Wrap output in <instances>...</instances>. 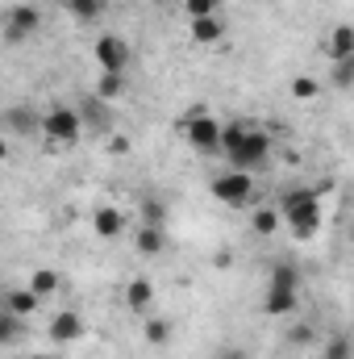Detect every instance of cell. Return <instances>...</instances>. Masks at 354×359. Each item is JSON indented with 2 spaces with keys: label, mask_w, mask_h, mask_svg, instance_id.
<instances>
[{
  "label": "cell",
  "mask_w": 354,
  "mask_h": 359,
  "mask_svg": "<svg viewBox=\"0 0 354 359\" xmlns=\"http://www.w3.org/2000/svg\"><path fill=\"white\" fill-rule=\"evenodd\" d=\"M17 334H21V318L17 313H0V347H13L17 343Z\"/></svg>",
  "instance_id": "cb8c5ba5"
},
{
  "label": "cell",
  "mask_w": 354,
  "mask_h": 359,
  "mask_svg": "<svg viewBox=\"0 0 354 359\" xmlns=\"http://www.w3.org/2000/svg\"><path fill=\"white\" fill-rule=\"evenodd\" d=\"M121 92H125L121 72H100V84H96V96H100V100H113V96H121Z\"/></svg>",
  "instance_id": "7402d4cb"
},
{
  "label": "cell",
  "mask_w": 354,
  "mask_h": 359,
  "mask_svg": "<svg viewBox=\"0 0 354 359\" xmlns=\"http://www.w3.org/2000/svg\"><path fill=\"white\" fill-rule=\"evenodd\" d=\"M267 288H300V271L296 264H275L267 276Z\"/></svg>",
  "instance_id": "e0dca14e"
},
{
  "label": "cell",
  "mask_w": 354,
  "mask_h": 359,
  "mask_svg": "<svg viewBox=\"0 0 354 359\" xmlns=\"http://www.w3.org/2000/svg\"><path fill=\"white\" fill-rule=\"evenodd\" d=\"M92 226H96L100 238H121V230H125V213H121L117 205H104V209H96Z\"/></svg>",
  "instance_id": "7c38bea8"
},
{
  "label": "cell",
  "mask_w": 354,
  "mask_h": 359,
  "mask_svg": "<svg viewBox=\"0 0 354 359\" xmlns=\"http://www.w3.org/2000/svg\"><path fill=\"white\" fill-rule=\"evenodd\" d=\"M271 147H275V138H271L267 130H246L242 142L225 151V155H229V168H234V172H255L259 163H267Z\"/></svg>",
  "instance_id": "277c9868"
},
{
  "label": "cell",
  "mask_w": 354,
  "mask_h": 359,
  "mask_svg": "<svg viewBox=\"0 0 354 359\" xmlns=\"http://www.w3.org/2000/svg\"><path fill=\"white\" fill-rule=\"evenodd\" d=\"M134 247H138L142 255H159V251L167 247V226H146V222H142V226L134 230Z\"/></svg>",
  "instance_id": "4fadbf2b"
},
{
  "label": "cell",
  "mask_w": 354,
  "mask_h": 359,
  "mask_svg": "<svg viewBox=\"0 0 354 359\" xmlns=\"http://www.w3.org/2000/svg\"><path fill=\"white\" fill-rule=\"evenodd\" d=\"M213 196L221 201V205H229V209H242V205H250V196H255V180L250 172H221V176H213Z\"/></svg>",
  "instance_id": "5b68a950"
},
{
  "label": "cell",
  "mask_w": 354,
  "mask_h": 359,
  "mask_svg": "<svg viewBox=\"0 0 354 359\" xmlns=\"http://www.w3.org/2000/svg\"><path fill=\"white\" fill-rule=\"evenodd\" d=\"M192 38H196L200 46H213V42L225 38V21H221V17H200V21H192Z\"/></svg>",
  "instance_id": "9a60e30c"
},
{
  "label": "cell",
  "mask_w": 354,
  "mask_h": 359,
  "mask_svg": "<svg viewBox=\"0 0 354 359\" xmlns=\"http://www.w3.org/2000/svg\"><path fill=\"white\" fill-rule=\"evenodd\" d=\"M92 59H96L100 72H125V67H129V46H125V38H117V34H100L96 46H92Z\"/></svg>",
  "instance_id": "8992f818"
},
{
  "label": "cell",
  "mask_w": 354,
  "mask_h": 359,
  "mask_svg": "<svg viewBox=\"0 0 354 359\" xmlns=\"http://www.w3.org/2000/svg\"><path fill=\"white\" fill-rule=\"evenodd\" d=\"M321 192H330V184H321V188H288L279 196V213H283L288 230L300 243L317 238V230H321Z\"/></svg>",
  "instance_id": "6da1fadb"
},
{
  "label": "cell",
  "mask_w": 354,
  "mask_h": 359,
  "mask_svg": "<svg viewBox=\"0 0 354 359\" xmlns=\"http://www.w3.org/2000/svg\"><path fill=\"white\" fill-rule=\"evenodd\" d=\"M267 4H275V0H267Z\"/></svg>",
  "instance_id": "836d02e7"
},
{
  "label": "cell",
  "mask_w": 354,
  "mask_h": 359,
  "mask_svg": "<svg viewBox=\"0 0 354 359\" xmlns=\"http://www.w3.org/2000/svg\"><path fill=\"white\" fill-rule=\"evenodd\" d=\"M8 126H13V130H21V134H34V130H42V126L29 117V109H8Z\"/></svg>",
  "instance_id": "d4e9b609"
},
{
  "label": "cell",
  "mask_w": 354,
  "mask_h": 359,
  "mask_svg": "<svg viewBox=\"0 0 354 359\" xmlns=\"http://www.w3.org/2000/svg\"><path fill=\"white\" fill-rule=\"evenodd\" d=\"M217 359H246V351H238V347H234V351H221Z\"/></svg>",
  "instance_id": "1f68e13d"
},
{
  "label": "cell",
  "mask_w": 354,
  "mask_h": 359,
  "mask_svg": "<svg viewBox=\"0 0 354 359\" xmlns=\"http://www.w3.org/2000/svg\"><path fill=\"white\" fill-rule=\"evenodd\" d=\"M59 284H63V280H59V271H50V268H34V276H29V288H34L42 301H46V297H55V292H59Z\"/></svg>",
  "instance_id": "2e32d148"
},
{
  "label": "cell",
  "mask_w": 354,
  "mask_h": 359,
  "mask_svg": "<svg viewBox=\"0 0 354 359\" xmlns=\"http://www.w3.org/2000/svg\"><path fill=\"white\" fill-rule=\"evenodd\" d=\"M325 55H330V63H338V59H354V25H334V29H330V38H325Z\"/></svg>",
  "instance_id": "9c48e42d"
},
{
  "label": "cell",
  "mask_w": 354,
  "mask_h": 359,
  "mask_svg": "<svg viewBox=\"0 0 354 359\" xmlns=\"http://www.w3.org/2000/svg\"><path fill=\"white\" fill-rule=\"evenodd\" d=\"M179 130L187 134L192 151H200V155H217V151H221V130H225V126H217V121L208 117V109H187L183 121H179Z\"/></svg>",
  "instance_id": "7a4b0ae2"
},
{
  "label": "cell",
  "mask_w": 354,
  "mask_h": 359,
  "mask_svg": "<svg viewBox=\"0 0 354 359\" xmlns=\"http://www.w3.org/2000/svg\"><path fill=\"white\" fill-rule=\"evenodd\" d=\"M146 343L150 347H167L171 343V322L167 318H150L146 322Z\"/></svg>",
  "instance_id": "44dd1931"
},
{
  "label": "cell",
  "mask_w": 354,
  "mask_h": 359,
  "mask_svg": "<svg viewBox=\"0 0 354 359\" xmlns=\"http://www.w3.org/2000/svg\"><path fill=\"white\" fill-rule=\"evenodd\" d=\"M38 305H42V297L25 284V288H8L4 292V309L8 313H17V318H29V313H38Z\"/></svg>",
  "instance_id": "30bf717a"
},
{
  "label": "cell",
  "mask_w": 354,
  "mask_h": 359,
  "mask_svg": "<svg viewBox=\"0 0 354 359\" xmlns=\"http://www.w3.org/2000/svg\"><path fill=\"white\" fill-rule=\"evenodd\" d=\"M150 301H155L150 280H146V276H134V280L125 284V305H129L134 313H146V309H150Z\"/></svg>",
  "instance_id": "5bb4252c"
},
{
  "label": "cell",
  "mask_w": 354,
  "mask_h": 359,
  "mask_svg": "<svg viewBox=\"0 0 354 359\" xmlns=\"http://www.w3.org/2000/svg\"><path fill=\"white\" fill-rule=\"evenodd\" d=\"M42 134L55 142V147H76L80 134H84V117L80 109H67V104H55L42 113Z\"/></svg>",
  "instance_id": "3957f363"
},
{
  "label": "cell",
  "mask_w": 354,
  "mask_h": 359,
  "mask_svg": "<svg viewBox=\"0 0 354 359\" xmlns=\"http://www.w3.org/2000/svg\"><path fill=\"white\" fill-rule=\"evenodd\" d=\"M138 213H142V222H146V226H167V205H163L159 196H146Z\"/></svg>",
  "instance_id": "ffe728a7"
},
{
  "label": "cell",
  "mask_w": 354,
  "mask_h": 359,
  "mask_svg": "<svg viewBox=\"0 0 354 359\" xmlns=\"http://www.w3.org/2000/svg\"><path fill=\"white\" fill-rule=\"evenodd\" d=\"M183 13H187L192 21H200V17H217V0H187Z\"/></svg>",
  "instance_id": "83f0119b"
},
{
  "label": "cell",
  "mask_w": 354,
  "mask_h": 359,
  "mask_svg": "<svg viewBox=\"0 0 354 359\" xmlns=\"http://www.w3.org/2000/svg\"><path fill=\"white\" fill-rule=\"evenodd\" d=\"M321 359H334V355H321Z\"/></svg>",
  "instance_id": "d6a6232c"
},
{
  "label": "cell",
  "mask_w": 354,
  "mask_h": 359,
  "mask_svg": "<svg viewBox=\"0 0 354 359\" xmlns=\"http://www.w3.org/2000/svg\"><path fill=\"white\" fill-rule=\"evenodd\" d=\"M279 222H283V213H279V209H267V205H263V209H255V217H250L255 234H267V238L279 230Z\"/></svg>",
  "instance_id": "ac0fdd59"
},
{
  "label": "cell",
  "mask_w": 354,
  "mask_h": 359,
  "mask_svg": "<svg viewBox=\"0 0 354 359\" xmlns=\"http://www.w3.org/2000/svg\"><path fill=\"white\" fill-rule=\"evenodd\" d=\"M108 151H113V155H125V151H129V138H125V134H113V138H108Z\"/></svg>",
  "instance_id": "4dcf8cb0"
},
{
  "label": "cell",
  "mask_w": 354,
  "mask_h": 359,
  "mask_svg": "<svg viewBox=\"0 0 354 359\" xmlns=\"http://www.w3.org/2000/svg\"><path fill=\"white\" fill-rule=\"evenodd\" d=\"M325 355H334V359H351V343H346V339H334V343L325 347Z\"/></svg>",
  "instance_id": "f546056e"
},
{
  "label": "cell",
  "mask_w": 354,
  "mask_h": 359,
  "mask_svg": "<svg viewBox=\"0 0 354 359\" xmlns=\"http://www.w3.org/2000/svg\"><path fill=\"white\" fill-rule=\"evenodd\" d=\"M80 117H88L92 126H108V113H104V100H84V109H80Z\"/></svg>",
  "instance_id": "4316f807"
},
{
  "label": "cell",
  "mask_w": 354,
  "mask_h": 359,
  "mask_svg": "<svg viewBox=\"0 0 354 359\" xmlns=\"http://www.w3.org/2000/svg\"><path fill=\"white\" fill-rule=\"evenodd\" d=\"M330 84H334V88H354V59L330 63Z\"/></svg>",
  "instance_id": "603a6c76"
},
{
  "label": "cell",
  "mask_w": 354,
  "mask_h": 359,
  "mask_svg": "<svg viewBox=\"0 0 354 359\" xmlns=\"http://www.w3.org/2000/svg\"><path fill=\"white\" fill-rule=\"evenodd\" d=\"M34 29H38V13H34V8H25V4H21V8H13V13H8V25H4L8 42H21V38H29Z\"/></svg>",
  "instance_id": "8fae6325"
},
{
  "label": "cell",
  "mask_w": 354,
  "mask_h": 359,
  "mask_svg": "<svg viewBox=\"0 0 354 359\" xmlns=\"http://www.w3.org/2000/svg\"><path fill=\"white\" fill-rule=\"evenodd\" d=\"M46 334H50V343H55V347H67V343H76V339L84 334V318H80V313H71V309H63V313H55V318H50Z\"/></svg>",
  "instance_id": "52a82bcc"
},
{
  "label": "cell",
  "mask_w": 354,
  "mask_h": 359,
  "mask_svg": "<svg viewBox=\"0 0 354 359\" xmlns=\"http://www.w3.org/2000/svg\"><path fill=\"white\" fill-rule=\"evenodd\" d=\"M313 339H317V330H313V326H304V322H296V326L288 330V343H296V347H309Z\"/></svg>",
  "instance_id": "f1b7e54d"
},
{
  "label": "cell",
  "mask_w": 354,
  "mask_h": 359,
  "mask_svg": "<svg viewBox=\"0 0 354 359\" xmlns=\"http://www.w3.org/2000/svg\"><path fill=\"white\" fill-rule=\"evenodd\" d=\"M263 309L271 313V318H288V313H296V309H300V288H267Z\"/></svg>",
  "instance_id": "ba28073f"
},
{
  "label": "cell",
  "mask_w": 354,
  "mask_h": 359,
  "mask_svg": "<svg viewBox=\"0 0 354 359\" xmlns=\"http://www.w3.org/2000/svg\"><path fill=\"white\" fill-rule=\"evenodd\" d=\"M63 4H67V13L76 21H96L104 13V0H63Z\"/></svg>",
  "instance_id": "d6986e66"
},
{
  "label": "cell",
  "mask_w": 354,
  "mask_h": 359,
  "mask_svg": "<svg viewBox=\"0 0 354 359\" xmlns=\"http://www.w3.org/2000/svg\"><path fill=\"white\" fill-rule=\"evenodd\" d=\"M317 92H321V84H317L313 76H296V80H292V96H296V100H313Z\"/></svg>",
  "instance_id": "484cf974"
}]
</instances>
